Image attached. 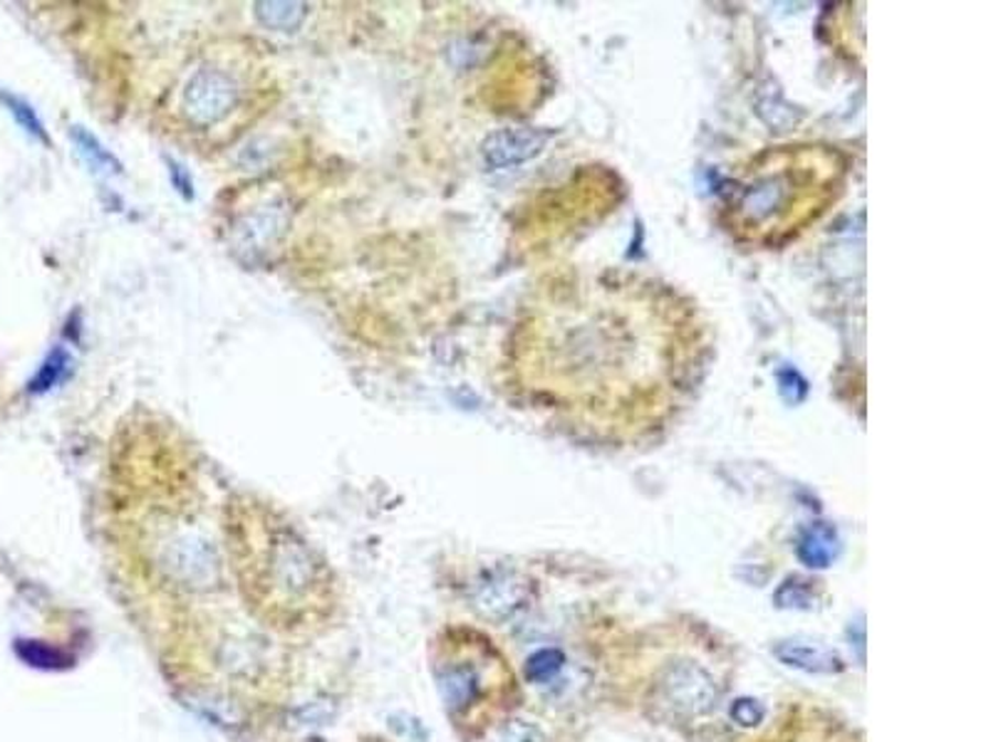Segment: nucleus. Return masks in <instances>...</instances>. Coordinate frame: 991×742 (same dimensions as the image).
Instances as JSON below:
<instances>
[{
    "mask_svg": "<svg viewBox=\"0 0 991 742\" xmlns=\"http://www.w3.org/2000/svg\"><path fill=\"white\" fill-rule=\"evenodd\" d=\"M706 354L700 312L670 284L620 270H568L543 280L523 304L509 372L551 419L625 439L682 409Z\"/></svg>",
    "mask_w": 991,
    "mask_h": 742,
    "instance_id": "nucleus-1",
    "label": "nucleus"
},
{
    "mask_svg": "<svg viewBox=\"0 0 991 742\" xmlns=\"http://www.w3.org/2000/svg\"><path fill=\"white\" fill-rule=\"evenodd\" d=\"M848 161L825 144H788L748 159L726 189L722 221L736 240L778 248L843 196Z\"/></svg>",
    "mask_w": 991,
    "mask_h": 742,
    "instance_id": "nucleus-2",
    "label": "nucleus"
},
{
    "mask_svg": "<svg viewBox=\"0 0 991 742\" xmlns=\"http://www.w3.org/2000/svg\"><path fill=\"white\" fill-rule=\"evenodd\" d=\"M234 559L248 602L273 622H292L328 592V569L312 547L268 510L246 507L234 525Z\"/></svg>",
    "mask_w": 991,
    "mask_h": 742,
    "instance_id": "nucleus-3",
    "label": "nucleus"
},
{
    "mask_svg": "<svg viewBox=\"0 0 991 742\" xmlns=\"http://www.w3.org/2000/svg\"><path fill=\"white\" fill-rule=\"evenodd\" d=\"M618 176L610 174V171L600 166L583 171L580 176H573L568 186H561L551 193L548 201L539 208V230L548 233V240H553L563 233L585 226V223L598 221L612 211V203H618Z\"/></svg>",
    "mask_w": 991,
    "mask_h": 742,
    "instance_id": "nucleus-4",
    "label": "nucleus"
},
{
    "mask_svg": "<svg viewBox=\"0 0 991 742\" xmlns=\"http://www.w3.org/2000/svg\"><path fill=\"white\" fill-rule=\"evenodd\" d=\"M244 83L236 69L206 63L196 67L179 93V115L194 129H216L244 101Z\"/></svg>",
    "mask_w": 991,
    "mask_h": 742,
    "instance_id": "nucleus-5",
    "label": "nucleus"
},
{
    "mask_svg": "<svg viewBox=\"0 0 991 742\" xmlns=\"http://www.w3.org/2000/svg\"><path fill=\"white\" fill-rule=\"evenodd\" d=\"M290 226V206L283 196H263L253 206L238 211L228 223L231 250L241 258L256 260L276 248Z\"/></svg>",
    "mask_w": 991,
    "mask_h": 742,
    "instance_id": "nucleus-6",
    "label": "nucleus"
},
{
    "mask_svg": "<svg viewBox=\"0 0 991 742\" xmlns=\"http://www.w3.org/2000/svg\"><path fill=\"white\" fill-rule=\"evenodd\" d=\"M662 696L684 716H706L720 700L714 678L694 660H676L662 676Z\"/></svg>",
    "mask_w": 991,
    "mask_h": 742,
    "instance_id": "nucleus-7",
    "label": "nucleus"
},
{
    "mask_svg": "<svg viewBox=\"0 0 991 742\" xmlns=\"http://www.w3.org/2000/svg\"><path fill=\"white\" fill-rule=\"evenodd\" d=\"M525 596H529V587H525L523 579L511 572H493L473 592V609L483 619L501 622V619H509L519 612Z\"/></svg>",
    "mask_w": 991,
    "mask_h": 742,
    "instance_id": "nucleus-8",
    "label": "nucleus"
},
{
    "mask_svg": "<svg viewBox=\"0 0 991 742\" xmlns=\"http://www.w3.org/2000/svg\"><path fill=\"white\" fill-rule=\"evenodd\" d=\"M774 656L788 668L816 676H833L845 668L843 658L833 648L811 642H781L774 646Z\"/></svg>",
    "mask_w": 991,
    "mask_h": 742,
    "instance_id": "nucleus-9",
    "label": "nucleus"
},
{
    "mask_svg": "<svg viewBox=\"0 0 991 742\" xmlns=\"http://www.w3.org/2000/svg\"><path fill=\"white\" fill-rule=\"evenodd\" d=\"M541 147V139L531 131H499L483 144V159L493 169L521 164L523 159L533 157Z\"/></svg>",
    "mask_w": 991,
    "mask_h": 742,
    "instance_id": "nucleus-10",
    "label": "nucleus"
},
{
    "mask_svg": "<svg viewBox=\"0 0 991 742\" xmlns=\"http://www.w3.org/2000/svg\"><path fill=\"white\" fill-rule=\"evenodd\" d=\"M439 693L451 713H461L479 696V674L463 664L444 668L439 674Z\"/></svg>",
    "mask_w": 991,
    "mask_h": 742,
    "instance_id": "nucleus-11",
    "label": "nucleus"
},
{
    "mask_svg": "<svg viewBox=\"0 0 991 742\" xmlns=\"http://www.w3.org/2000/svg\"><path fill=\"white\" fill-rule=\"evenodd\" d=\"M796 550H798V559H801L806 567L825 569L833 564V559L838 557L841 545H838V535L831 525L816 523L801 535Z\"/></svg>",
    "mask_w": 991,
    "mask_h": 742,
    "instance_id": "nucleus-12",
    "label": "nucleus"
},
{
    "mask_svg": "<svg viewBox=\"0 0 991 742\" xmlns=\"http://www.w3.org/2000/svg\"><path fill=\"white\" fill-rule=\"evenodd\" d=\"M253 8H256L253 13H256L258 23L268 30H276V33H292L308 18L306 3H256Z\"/></svg>",
    "mask_w": 991,
    "mask_h": 742,
    "instance_id": "nucleus-13",
    "label": "nucleus"
},
{
    "mask_svg": "<svg viewBox=\"0 0 991 742\" xmlns=\"http://www.w3.org/2000/svg\"><path fill=\"white\" fill-rule=\"evenodd\" d=\"M70 139L75 141L77 151L95 171H103V174H119V171H122V164L115 159L113 151L99 144V139L95 135H89L85 127L70 129Z\"/></svg>",
    "mask_w": 991,
    "mask_h": 742,
    "instance_id": "nucleus-14",
    "label": "nucleus"
},
{
    "mask_svg": "<svg viewBox=\"0 0 991 742\" xmlns=\"http://www.w3.org/2000/svg\"><path fill=\"white\" fill-rule=\"evenodd\" d=\"M70 372H73V359H70V354L65 350L57 347L47 354V359L43 364H40L38 374L28 384V391L45 394L50 389H55L57 384H63L67 379Z\"/></svg>",
    "mask_w": 991,
    "mask_h": 742,
    "instance_id": "nucleus-15",
    "label": "nucleus"
},
{
    "mask_svg": "<svg viewBox=\"0 0 991 742\" xmlns=\"http://www.w3.org/2000/svg\"><path fill=\"white\" fill-rule=\"evenodd\" d=\"M0 105L8 109V115L15 119V125L23 129L25 135L38 139L40 144H45V147L50 144V137H47V129L43 125V119L38 117V111L30 107L23 97L8 93V89H0Z\"/></svg>",
    "mask_w": 991,
    "mask_h": 742,
    "instance_id": "nucleus-16",
    "label": "nucleus"
},
{
    "mask_svg": "<svg viewBox=\"0 0 991 742\" xmlns=\"http://www.w3.org/2000/svg\"><path fill=\"white\" fill-rule=\"evenodd\" d=\"M565 668V656L561 648H541L525 660V678L531 684H548L555 676H561Z\"/></svg>",
    "mask_w": 991,
    "mask_h": 742,
    "instance_id": "nucleus-17",
    "label": "nucleus"
},
{
    "mask_svg": "<svg viewBox=\"0 0 991 742\" xmlns=\"http://www.w3.org/2000/svg\"><path fill=\"white\" fill-rule=\"evenodd\" d=\"M493 742H545V733L531 720L515 718L493 735Z\"/></svg>",
    "mask_w": 991,
    "mask_h": 742,
    "instance_id": "nucleus-18",
    "label": "nucleus"
},
{
    "mask_svg": "<svg viewBox=\"0 0 991 742\" xmlns=\"http://www.w3.org/2000/svg\"><path fill=\"white\" fill-rule=\"evenodd\" d=\"M729 716H732V720L739 728H746V730H752V728H758L764 723V718H766V708L758 703L756 698H736L734 703L729 706Z\"/></svg>",
    "mask_w": 991,
    "mask_h": 742,
    "instance_id": "nucleus-19",
    "label": "nucleus"
},
{
    "mask_svg": "<svg viewBox=\"0 0 991 742\" xmlns=\"http://www.w3.org/2000/svg\"><path fill=\"white\" fill-rule=\"evenodd\" d=\"M776 604L781 609H811L813 594L803 582H798V579H788V582H784L781 589L776 592Z\"/></svg>",
    "mask_w": 991,
    "mask_h": 742,
    "instance_id": "nucleus-20",
    "label": "nucleus"
},
{
    "mask_svg": "<svg viewBox=\"0 0 991 742\" xmlns=\"http://www.w3.org/2000/svg\"><path fill=\"white\" fill-rule=\"evenodd\" d=\"M15 650H18V656L25 660V664L38 666V668H55L60 660H63V656H60L57 650L47 648L40 642H18Z\"/></svg>",
    "mask_w": 991,
    "mask_h": 742,
    "instance_id": "nucleus-21",
    "label": "nucleus"
},
{
    "mask_svg": "<svg viewBox=\"0 0 991 742\" xmlns=\"http://www.w3.org/2000/svg\"><path fill=\"white\" fill-rule=\"evenodd\" d=\"M169 174H171V179H174L177 189H179L181 193H184V196H187V198H191V196H194V184H191V181H189V179H184V174H181V166L171 164Z\"/></svg>",
    "mask_w": 991,
    "mask_h": 742,
    "instance_id": "nucleus-22",
    "label": "nucleus"
}]
</instances>
